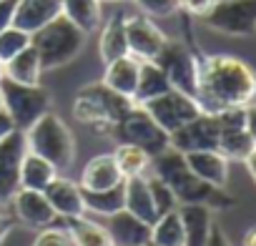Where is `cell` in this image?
<instances>
[{"label": "cell", "instance_id": "obj_1", "mask_svg": "<svg viewBox=\"0 0 256 246\" xmlns=\"http://www.w3.org/2000/svg\"><path fill=\"white\" fill-rule=\"evenodd\" d=\"M256 98V73L248 63L234 56L198 58L196 100L204 113L248 106Z\"/></svg>", "mask_w": 256, "mask_h": 246}, {"label": "cell", "instance_id": "obj_2", "mask_svg": "<svg viewBox=\"0 0 256 246\" xmlns=\"http://www.w3.org/2000/svg\"><path fill=\"white\" fill-rule=\"evenodd\" d=\"M154 174L174 191V196L178 198V204H204L211 211H226L236 206V198L231 194H226L221 186H214L204 178H198L181 151L176 148H166L164 154L151 158Z\"/></svg>", "mask_w": 256, "mask_h": 246}, {"label": "cell", "instance_id": "obj_3", "mask_svg": "<svg viewBox=\"0 0 256 246\" xmlns=\"http://www.w3.org/2000/svg\"><path fill=\"white\" fill-rule=\"evenodd\" d=\"M86 38L88 36L76 23H70L66 16H58L30 36V46L38 50L43 70H53L76 60L86 48Z\"/></svg>", "mask_w": 256, "mask_h": 246}, {"label": "cell", "instance_id": "obj_4", "mask_svg": "<svg viewBox=\"0 0 256 246\" xmlns=\"http://www.w3.org/2000/svg\"><path fill=\"white\" fill-rule=\"evenodd\" d=\"M26 148L50 161L58 174L68 171L76 158V141L66 120L58 113H43L33 126L26 131Z\"/></svg>", "mask_w": 256, "mask_h": 246}, {"label": "cell", "instance_id": "obj_5", "mask_svg": "<svg viewBox=\"0 0 256 246\" xmlns=\"http://www.w3.org/2000/svg\"><path fill=\"white\" fill-rule=\"evenodd\" d=\"M131 106H134L131 98L110 90L106 83H90L78 90L73 100V116L76 120L93 126L96 131H108L126 116Z\"/></svg>", "mask_w": 256, "mask_h": 246}, {"label": "cell", "instance_id": "obj_6", "mask_svg": "<svg viewBox=\"0 0 256 246\" xmlns=\"http://www.w3.org/2000/svg\"><path fill=\"white\" fill-rule=\"evenodd\" d=\"M0 90H3V108L13 118V126L18 131H28L33 123L50 110V93L38 86L16 83L10 78H0Z\"/></svg>", "mask_w": 256, "mask_h": 246}, {"label": "cell", "instance_id": "obj_7", "mask_svg": "<svg viewBox=\"0 0 256 246\" xmlns=\"http://www.w3.org/2000/svg\"><path fill=\"white\" fill-rule=\"evenodd\" d=\"M116 136H118V144H136L138 148H144L151 158L164 154L168 146H171V138L168 134L158 126V123L151 118V113L144 108V106H131L126 110V116L110 128Z\"/></svg>", "mask_w": 256, "mask_h": 246}, {"label": "cell", "instance_id": "obj_8", "mask_svg": "<svg viewBox=\"0 0 256 246\" xmlns=\"http://www.w3.org/2000/svg\"><path fill=\"white\" fill-rule=\"evenodd\" d=\"M201 18L216 33L248 38L256 33V0H216Z\"/></svg>", "mask_w": 256, "mask_h": 246}, {"label": "cell", "instance_id": "obj_9", "mask_svg": "<svg viewBox=\"0 0 256 246\" xmlns=\"http://www.w3.org/2000/svg\"><path fill=\"white\" fill-rule=\"evenodd\" d=\"M154 63H158V68L166 73L171 88H176V90L188 93V96L196 98V88H198V58L188 50L186 43L168 38Z\"/></svg>", "mask_w": 256, "mask_h": 246}, {"label": "cell", "instance_id": "obj_10", "mask_svg": "<svg viewBox=\"0 0 256 246\" xmlns=\"http://www.w3.org/2000/svg\"><path fill=\"white\" fill-rule=\"evenodd\" d=\"M144 108L151 113V118L158 123V126H161L168 136H171L176 128L186 126L188 120H194V118L201 113L198 100H196L194 96H188V93L176 90V88H171V90H166V93H161V96L146 100Z\"/></svg>", "mask_w": 256, "mask_h": 246}, {"label": "cell", "instance_id": "obj_11", "mask_svg": "<svg viewBox=\"0 0 256 246\" xmlns=\"http://www.w3.org/2000/svg\"><path fill=\"white\" fill-rule=\"evenodd\" d=\"M221 136V126L216 113H198L194 120H188L186 126L176 128L171 138V148L188 154V151H204V148H216Z\"/></svg>", "mask_w": 256, "mask_h": 246}, {"label": "cell", "instance_id": "obj_12", "mask_svg": "<svg viewBox=\"0 0 256 246\" xmlns=\"http://www.w3.org/2000/svg\"><path fill=\"white\" fill-rule=\"evenodd\" d=\"M126 40L128 53L138 60H156L161 48L166 46V33L148 16H126Z\"/></svg>", "mask_w": 256, "mask_h": 246}, {"label": "cell", "instance_id": "obj_13", "mask_svg": "<svg viewBox=\"0 0 256 246\" xmlns=\"http://www.w3.org/2000/svg\"><path fill=\"white\" fill-rule=\"evenodd\" d=\"M26 151V134L18 128L0 141V204H8L20 188V161Z\"/></svg>", "mask_w": 256, "mask_h": 246}, {"label": "cell", "instance_id": "obj_14", "mask_svg": "<svg viewBox=\"0 0 256 246\" xmlns=\"http://www.w3.org/2000/svg\"><path fill=\"white\" fill-rule=\"evenodd\" d=\"M10 201H13V214H16V218H18L20 224L30 226V228L50 226V224H56V218H58L43 191L18 188Z\"/></svg>", "mask_w": 256, "mask_h": 246}, {"label": "cell", "instance_id": "obj_15", "mask_svg": "<svg viewBox=\"0 0 256 246\" xmlns=\"http://www.w3.org/2000/svg\"><path fill=\"white\" fill-rule=\"evenodd\" d=\"M106 228L110 234L113 246H151V224L126 208L110 214Z\"/></svg>", "mask_w": 256, "mask_h": 246}, {"label": "cell", "instance_id": "obj_16", "mask_svg": "<svg viewBox=\"0 0 256 246\" xmlns=\"http://www.w3.org/2000/svg\"><path fill=\"white\" fill-rule=\"evenodd\" d=\"M43 194H46L48 204L53 206L56 216H60V218H70V216H83V214H86L83 188H80V184H76V181H70V178L56 176V178L46 186Z\"/></svg>", "mask_w": 256, "mask_h": 246}, {"label": "cell", "instance_id": "obj_17", "mask_svg": "<svg viewBox=\"0 0 256 246\" xmlns=\"http://www.w3.org/2000/svg\"><path fill=\"white\" fill-rule=\"evenodd\" d=\"M126 178L118 171V164L113 158V154H98L93 156L80 174V188L83 191H106L113 186H120Z\"/></svg>", "mask_w": 256, "mask_h": 246}, {"label": "cell", "instance_id": "obj_18", "mask_svg": "<svg viewBox=\"0 0 256 246\" xmlns=\"http://www.w3.org/2000/svg\"><path fill=\"white\" fill-rule=\"evenodd\" d=\"M58 16H63L60 0H18L13 26L33 36L36 30H40L46 23H50Z\"/></svg>", "mask_w": 256, "mask_h": 246}, {"label": "cell", "instance_id": "obj_19", "mask_svg": "<svg viewBox=\"0 0 256 246\" xmlns=\"http://www.w3.org/2000/svg\"><path fill=\"white\" fill-rule=\"evenodd\" d=\"M138 70H141V60L136 56H120L110 63H106V73H103V83L126 96V98H134L136 93V86H138Z\"/></svg>", "mask_w": 256, "mask_h": 246}, {"label": "cell", "instance_id": "obj_20", "mask_svg": "<svg viewBox=\"0 0 256 246\" xmlns=\"http://www.w3.org/2000/svg\"><path fill=\"white\" fill-rule=\"evenodd\" d=\"M123 198H126V211H131L134 216L144 218L146 224H154L158 218L154 196H151V186H148V176H131L123 181Z\"/></svg>", "mask_w": 256, "mask_h": 246}, {"label": "cell", "instance_id": "obj_21", "mask_svg": "<svg viewBox=\"0 0 256 246\" xmlns=\"http://www.w3.org/2000/svg\"><path fill=\"white\" fill-rule=\"evenodd\" d=\"M184 158L198 178H204L214 186H221V188L226 186V181H228V158L221 156L216 148L188 151V154H184Z\"/></svg>", "mask_w": 256, "mask_h": 246}, {"label": "cell", "instance_id": "obj_22", "mask_svg": "<svg viewBox=\"0 0 256 246\" xmlns=\"http://www.w3.org/2000/svg\"><path fill=\"white\" fill-rule=\"evenodd\" d=\"M178 214L184 221L186 246H206L214 228L211 208L204 204H178Z\"/></svg>", "mask_w": 256, "mask_h": 246}, {"label": "cell", "instance_id": "obj_23", "mask_svg": "<svg viewBox=\"0 0 256 246\" xmlns=\"http://www.w3.org/2000/svg\"><path fill=\"white\" fill-rule=\"evenodd\" d=\"M98 56L103 63H110L120 56H128V40H126V13H116L108 18V23L100 28L98 38Z\"/></svg>", "mask_w": 256, "mask_h": 246}, {"label": "cell", "instance_id": "obj_24", "mask_svg": "<svg viewBox=\"0 0 256 246\" xmlns=\"http://www.w3.org/2000/svg\"><path fill=\"white\" fill-rule=\"evenodd\" d=\"M40 76H43V63H40V56L33 46L23 48L18 56H13L8 63H3V78H10L16 83L38 86Z\"/></svg>", "mask_w": 256, "mask_h": 246}, {"label": "cell", "instance_id": "obj_25", "mask_svg": "<svg viewBox=\"0 0 256 246\" xmlns=\"http://www.w3.org/2000/svg\"><path fill=\"white\" fill-rule=\"evenodd\" d=\"M58 176V168L46 161L43 156L26 151L20 161V188H33V191H46V186Z\"/></svg>", "mask_w": 256, "mask_h": 246}, {"label": "cell", "instance_id": "obj_26", "mask_svg": "<svg viewBox=\"0 0 256 246\" xmlns=\"http://www.w3.org/2000/svg\"><path fill=\"white\" fill-rule=\"evenodd\" d=\"M63 226L70 234L73 246H113L108 228L98 221H90L83 216H70V218H63Z\"/></svg>", "mask_w": 256, "mask_h": 246}, {"label": "cell", "instance_id": "obj_27", "mask_svg": "<svg viewBox=\"0 0 256 246\" xmlns=\"http://www.w3.org/2000/svg\"><path fill=\"white\" fill-rule=\"evenodd\" d=\"M171 90V83L166 78V73L158 68V63L154 60H141V70H138V86H136V93H134V103L136 106H144L146 100L161 96Z\"/></svg>", "mask_w": 256, "mask_h": 246}, {"label": "cell", "instance_id": "obj_28", "mask_svg": "<svg viewBox=\"0 0 256 246\" xmlns=\"http://www.w3.org/2000/svg\"><path fill=\"white\" fill-rule=\"evenodd\" d=\"M63 16L76 23L86 36L100 28V0H60Z\"/></svg>", "mask_w": 256, "mask_h": 246}, {"label": "cell", "instance_id": "obj_29", "mask_svg": "<svg viewBox=\"0 0 256 246\" xmlns=\"http://www.w3.org/2000/svg\"><path fill=\"white\" fill-rule=\"evenodd\" d=\"M151 246H186V234L178 208L158 216L151 224Z\"/></svg>", "mask_w": 256, "mask_h": 246}, {"label": "cell", "instance_id": "obj_30", "mask_svg": "<svg viewBox=\"0 0 256 246\" xmlns=\"http://www.w3.org/2000/svg\"><path fill=\"white\" fill-rule=\"evenodd\" d=\"M113 158H116L118 171H120L123 178L141 176V174H146L148 166H151V156H148L144 148H138L136 144H123V141H120V144L116 146V151H113Z\"/></svg>", "mask_w": 256, "mask_h": 246}, {"label": "cell", "instance_id": "obj_31", "mask_svg": "<svg viewBox=\"0 0 256 246\" xmlns=\"http://www.w3.org/2000/svg\"><path fill=\"white\" fill-rule=\"evenodd\" d=\"M254 148H256V141L251 138V134H248L246 128L221 131L218 146H216V151H218L221 156H226L228 161H246Z\"/></svg>", "mask_w": 256, "mask_h": 246}, {"label": "cell", "instance_id": "obj_32", "mask_svg": "<svg viewBox=\"0 0 256 246\" xmlns=\"http://www.w3.org/2000/svg\"><path fill=\"white\" fill-rule=\"evenodd\" d=\"M83 206H86V211L108 218L110 214H116L126 206L123 184L113 186V188H106V191H83Z\"/></svg>", "mask_w": 256, "mask_h": 246}, {"label": "cell", "instance_id": "obj_33", "mask_svg": "<svg viewBox=\"0 0 256 246\" xmlns=\"http://www.w3.org/2000/svg\"><path fill=\"white\" fill-rule=\"evenodd\" d=\"M28 46H30V33H26L16 26L0 30V63H8L13 56H18Z\"/></svg>", "mask_w": 256, "mask_h": 246}, {"label": "cell", "instance_id": "obj_34", "mask_svg": "<svg viewBox=\"0 0 256 246\" xmlns=\"http://www.w3.org/2000/svg\"><path fill=\"white\" fill-rule=\"evenodd\" d=\"M148 186H151V196H154V204H156L158 216H164V214L178 208V198L174 196V191H171V188H168L156 174L148 176Z\"/></svg>", "mask_w": 256, "mask_h": 246}, {"label": "cell", "instance_id": "obj_35", "mask_svg": "<svg viewBox=\"0 0 256 246\" xmlns=\"http://www.w3.org/2000/svg\"><path fill=\"white\" fill-rule=\"evenodd\" d=\"M134 3L141 8L144 16L148 18H171L174 13L181 10L178 0H134Z\"/></svg>", "mask_w": 256, "mask_h": 246}, {"label": "cell", "instance_id": "obj_36", "mask_svg": "<svg viewBox=\"0 0 256 246\" xmlns=\"http://www.w3.org/2000/svg\"><path fill=\"white\" fill-rule=\"evenodd\" d=\"M33 246H73V241H70V234L66 231V226L50 224V226L38 228V236H36Z\"/></svg>", "mask_w": 256, "mask_h": 246}, {"label": "cell", "instance_id": "obj_37", "mask_svg": "<svg viewBox=\"0 0 256 246\" xmlns=\"http://www.w3.org/2000/svg\"><path fill=\"white\" fill-rule=\"evenodd\" d=\"M16 8H18V0H0V30L13 26Z\"/></svg>", "mask_w": 256, "mask_h": 246}, {"label": "cell", "instance_id": "obj_38", "mask_svg": "<svg viewBox=\"0 0 256 246\" xmlns=\"http://www.w3.org/2000/svg\"><path fill=\"white\" fill-rule=\"evenodd\" d=\"M178 6H181L186 13H191V16L201 18V16L214 6V0H178Z\"/></svg>", "mask_w": 256, "mask_h": 246}, {"label": "cell", "instance_id": "obj_39", "mask_svg": "<svg viewBox=\"0 0 256 246\" xmlns=\"http://www.w3.org/2000/svg\"><path fill=\"white\" fill-rule=\"evenodd\" d=\"M16 224H18L16 214H13V216H10V214H0V246L6 244V238L10 236V231L16 228Z\"/></svg>", "mask_w": 256, "mask_h": 246}, {"label": "cell", "instance_id": "obj_40", "mask_svg": "<svg viewBox=\"0 0 256 246\" xmlns=\"http://www.w3.org/2000/svg\"><path fill=\"white\" fill-rule=\"evenodd\" d=\"M13 131H16L13 118L8 116V110H6V108H0V141H3L8 134H13Z\"/></svg>", "mask_w": 256, "mask_h": 246}, {"label": "cell", "instance_id": "obj_41", "mask_svg": "<svg viewBox=\"0 0 256 246\" xmlns=\"http://www.w3.org/2000/svg\"><path fill=\"white\" fill-rule=\"evenodd\" d=\"M246 131L256 141V103H248L246 106Z\"/></svg>", "mask_w": 256, "mask_h": 246}, {"label": "cell", "instance_id": "obj_42", "mask_svg": "<svg viewBox=\"0 0 256 246\" xmlns=\"http://www.w3.org/2000/svg\"><path fill=\"white\" fill-rule=\"evenodd\" d=\"M206 246H231V244H228L226 234H224L218 226H214V228H211V236H208V241H206Z\"/></svg>", "mask_w": 256, "mask_h": 246}, {"label": "cell", "instance_id": "obj_43", "mask_svg": "<svg viewBox=\"0 0 256 246\" xmlns=\"http://www.w3.org/2000/svg\"><path fill=\"white\" fill-rule=\"evenodd\" d=\"M244 164H246V168H248V174H251V178L256 181V148H254V151L248 154V158H246Z\"/></svg>", "mask_w": 256, "mask_h": 246}, {"label": "cell", "instance_id": "obj_44", "mask_svg": "<svg viewBox=\"0 0 256 246\" xmlns=\"http://www.w3.org/2000/svg\"><path fill=\"white\" fill-rule=\"evenodd\" d=\"M244 246H256V226H251V228L244 234Z\"/></svg>", "mask_w": 256, "mask_h": 246}, {"label": "cell", "instance_id": "obj_45", "mask_svg": "<svg viewBox=\"0 0 256 246\" xmlns=\"http://www.w3.org/2000/svg\"><path fill=\"white\" fill-rule=\"evenodd\" d=\"M100 3H134V0H100Z\"/></svg>", "mask_w": 256, "mask_h": 246}, {"label": "cell", "instance_id": "obj_46", "mask_svg": "<svg viewBox=\"0 0 256 246\" xmlns=\"http://www.w3.org/2000/svg\"><path fill=\"white\" fill-rule=\"evenodd\" d=\"M0 108H3V90H0Z\"/></svg>", "mask_w": 256, "mask_h": 246}, {"label": "cell", "instance_id": "obj_47", "mask_svg": "<svg viewBox=\"0 0 256 246\" xmlns=\"http://www.w3.org/2000/svg\"><path fill=\"white\" fill-rule=\"evenodd\" d=\"M0 78H3V63H0Z\"/></svg>", "mask_w": 256, "mask_h": 246}, {"label": "cell", "instance_id": "obj_48", "mask_svg": "<svg viewBox=\"0 0 256 246\" xmlns=\"http://www.w3.org/2000/svg\"><path fill=\"white\" fill-rule=\"evenodd\" d=\"M214 3H216V0H214Z\"/></svg>", "mask_w": 256, "mask_h": 246}]
</instances>
